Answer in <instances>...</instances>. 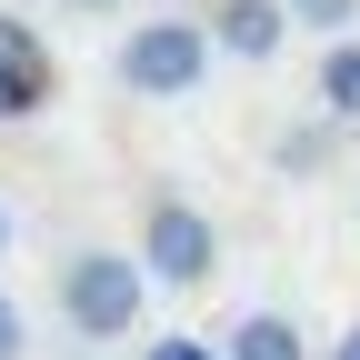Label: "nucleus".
<instances>
[{"label": "nucleus", "mask_w": 360, "mask_h": 360, "mask_svg": "<svg viewBox=\"0 0 360 360\" xmlns=\"http://www.w3.org/2000/svg\"><path fill=\"white\" fill-rule=\"evenodd\" d=\"M220 360H310V340H300L290 310H240V321L220 330Z\"/></svg>", "instance_id": "423d86ee"}, {"label": "nucleus", "mask_w": 360, "mask_h": 360, "mask_svg": "<svg viewBox=\"0 0 360 360\" xmlns=\"http://www.w3.org/2000/svg\"><path fill=\"white\" fill-rule=\"evenodd\" d=\"M210 20H130L120 30V51H110V70H120V90L130 101H191V90L210 80Z\"/></svg>", "instance_id": "f03ea898"}, {"label": "nucleus", "mask_w": 360, "mask_h": 360, "mask_svg": "<svg viewBox=\"0 0 360 360\" xmlns=\"http://www.w3.org/2000/svg\"><path fill=\"white\" fill-rule=\"evenodd\" d=\"M51 300H60V321H70V340H130L141 330V310H150V270H141V250H70L60 260V281H51Z\"/></svg>", "instance_id": "f257e3e1"}, {"label": "nucleus", "mask_w": 360, "mask_h": 360, "mask_svg": "<svg viewBox=\"0 0 360 360\" xmlns=\"http://www.w3.org/2000/svg\"><path fill=\"white\" fill-rule=\"evenodd\" d=\"M0 250H11V210H0Z\"/></svg>", "instance_id": "4468645a"}, {"label": "nucleus", "mask_w": 360, "mask_h": 360, "mask_svg": "<svg viewBox=\"0 0 360 360\" xmlns=\"http://www.w3.org/2000/svg\"><path fill=\"white\" fill-rule=\"evenodd\" d=\"M281 40H290L281 0H220L210 11V51H231V60H281Z\"/></svg>", "instance_id": "20e7f679"}, {"label": "nucleus", "mask_w": 360, "mask_h": 360, "mask_svg": "<svg viewBox=\"0 0 360 360\" xmlns=\"http://www.w3.org/2000/svg\"><path fill=\"white\" fill-rule=\"evenodd\" d=\"M330 360H360V321H350V330H340V340H330Z\"/></svg>", "instance_id": "f8f14e48"}, {"label": "nucleus", "mask_w": 360, "mask_h": 360, "mask_svg": "<svg viewBox=\"0 0 360 360\" xmlns=\"http://www.w3.org/2000/svg\"><path fill=\"white\" fill-rule=\"evenodd\" d=\"M141 360H220V350H210V340H150Z\"/></svg>", "instance_id": "9b49d317"}, {"label": "nucleus", "mask_w": 360, "mask_h": 360, "mask_svg": "<svg viewBox=\"0 0 360 360\" xmlns=\"http://www.w3.org/2000/svg\"><path fill=\"white\" fill-rule=\"evenodd\" d=\"M0 360H30V321H20L11 290H0Z\"/></svg>", "instance_id": "9d476101"}, {"label": "nucleus", "mask_w": 360, "mask_h": 360, "mask_svg": "<svg viewBox=\"0 0 360 360\" xmlns=\"http://www.w3.org/2000/svg\"><path fill=\"white\" fill-rule=\"evenodd\" d=\"M70 11H120V0H70Z\"/></svg>", "instance_id": "ddd939ff"}, {"label": "nucleus", "mask_w": 360, "mask_h": 360, "mask_svg": "<svg viewBox=\"0 0 360 360\" xmlns=\"http://www.w3.org/2000/svg\"><path fill=\"white\" fill-rule=\"evenodd\" d=\"M330 160H340V120H330V110H321V120H290L281 141H270V170H281V180H321Z\"/></svg>", "instance_id": "0eeeda50"}, {"label": "nucleus", "mask_w": 360, "mask_h": 360, "mask_svg": "<svg viewBox=\"0 0 360 360\" xmlns=\"http://www.w3.org/2000/svg\"><path fill=\"white\" fill-rule=\"evenodd\" d=\"M40 101H51V60L20 20H0V120H30Z\"/></svg>", "instance_id": "39448f33"}, {"label": "nucleus", "mask_w": 360, "mask_h": 360, "mask_svg": "<svg viewBox=\"0 0 360 360\" xmlns=\"http://www.w3.org/2000/svg\"><path fill=\"white\" fill-rule=\"evenodd\" d=\"M141 270L160 290H210V270H220V220L170 180L141 191Z\"/></svg>", "instance_id": "7ed1b4c3"}, {"label": "nucleus", "mask_w": 360, "mask_h": 360, "mask_svg": "<svg viewBox=\"0 0 360 360\" xmlns=\"http://www.w3.org/2000/svg\"><path fill=\"white\" fill-rule=\"evenodd\" d=\"M321 110L340 130H360V40H330L321 51Z\"/></svg>", "instance_id": "6e6552de"}, {"label": "nucleus", "mask_w": 360, "mask_h": 360, "mask_svg": "<svg viewBox=\"0 0 360 360\" xmlns=\"http://www.w3.org/2000/svg\"><path fill=\"white\" fill-rule=\"evenodd\" d=\"M290 11V30H321V40H350V20H360V0H281Z\"/></svg>", "instance_id": "1a4fd4ad"}]
</instances>
